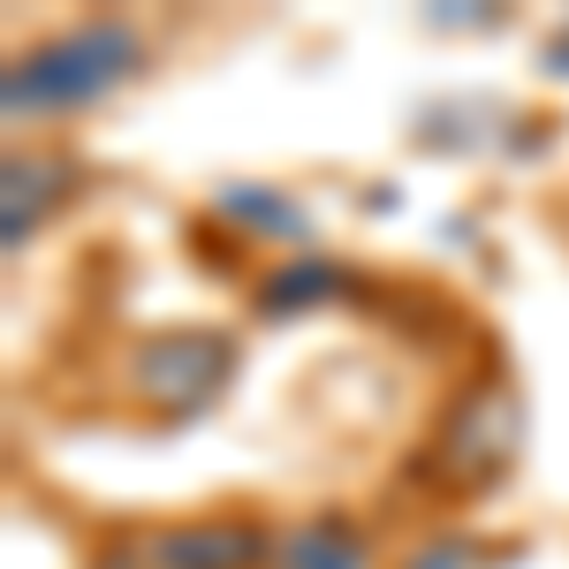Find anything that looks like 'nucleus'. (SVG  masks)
<instances>
[{"instance_id":"1","label":"nucleus","mask_w":569,"mask_h":569,"mask_svg":"<svg viewBox=\"0 0 569 569\" xmlns=\"http://www.w3.org/2000/svg\"><path fill=\"white\" fill-rule=\"evenodd\" d=\"M144 61V39L130 23L99 16V23H77L61 39L31 46L16 69H8V114H53V107H84L99 91H114Z\"/></svg>"},{"instance_id":"3","label":"nucleus","mask_w":569,"mask_h":569,"mask_svg":"<svg viewBox=\"0 0 569 569\" xmlns=\"http://www.w3.org/2000/svg\"><path fill=\"white\" fill-rule=\"evenodd\" d=\"M509 448H517V410H509V395H501V388H479V395H471V410L448 426V463H456V479H486V471H501Z\"/></svg>"},{"instance_id":"4","label":"nucleus","mask_w":569,"mask_h":569,"mask_svg":"<svg viewBox=\"0 0 569 569\" xmlns=\"http://www.w3.org/2000/svg\"><path fill=\"white\" fill-rule=\"evenodd\" d=\"M259 531L243 525H198V531H168L160 547H152V562L160 569H251L259 562Z\"/></svg>"},{"instance_id":"2","label":"nucleus","mask_w":569,"mask_h":569,"mask_svg":"<svg viewBox=\"0 0 569 569\" xmlns=\"http://www.w3.org/2000/svg\"><path fill=\"white\" fill-rule=\"evenodd\" d=\"M220 365H228V350H220V342H206V335H168V342H152V350L137 357L144 395H152V402H168V410L206 402V395L220 388Z\"/></svg>"},{"instance_id":"6","label":"nucleus","mask_w":569,"mask_h":569,"mask_svg":"<svg viewBox=\"0 0 569 569\" xmlns=\"http://www.w3.org/2000/svg\"><path fill=\"white\" fill-rule=\"evenodd\" d=\"M53 182H61V168H46V160H8V251H23V228L46 213Z\"/></svg>"},{"instance_id":"5","label":"nucleus","mask_w":569,"mask_h":569,"mask_svg":"<svg viewBox=\"0 0 569 569\" xmlns=\"http://www.w3.org/2000/svg\"><path fill=\"white\" fill-rule=\"evenodd\" d=\"M273 569H365V555L342 525H311L289 547H273Z\"/></svg>"}]
</instances>
